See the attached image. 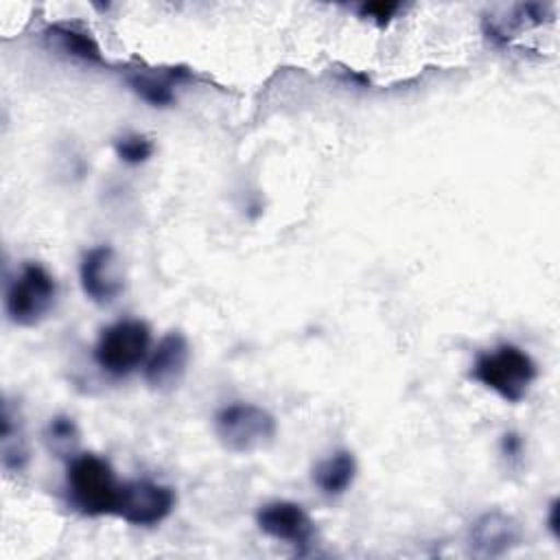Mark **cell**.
Instances as JSON below:
<instances>
[{
  "label": "cell",
  "mask_w": 560,
  "mask_h": 560,
  "mask_svg": "<svg viewBox=\"0 0 560 560\" xmlns=\"http://www.w3.org/2000/svg\"><path fill=\"white\" fill-rule=\"evenodd\" d=\"M501 453L508 459H518L523 455V440L518 433H505L501 438Z\"/></svg>",
  "instance_id": "cell-18"
},
{
  "label": "cell",
  "mask_w": 560,
  "mask_h": 560,
  "mask_svg": "<svg viewBox=\"0 0 560 560\" xmlns=\"http://www.w3.org/2000/svg\"><path fill=\"white\" fill-rule=\"evenodd\" d=\"M46 444L57 457H74L79 446V429L70 416H55L46 427Z\"/></svg>",
  "instance_id": "cell-15"
},
{
  "label": "cell",
  "mask_w": 560,
  "mask_h": 560,
  "mask_svg": "<svg viewBox=\"0 0 560 560\" xmlns=\"http://www.w3.org/2000/svg\"><path fill=\"white\" fill-rule=\"evenodd\" d=\"M116 155L127 164H142L153 155V142L140 133H127L114 142Z\"/></svg>",
  "instance_id": "cell-16"
},
{
  "label": "cell",
  "mask_w": 560,
  "mask_h": 560,
  "mask_svg": "<svg viewBox=\"0 0 560 560\" xmlns=\"http://www.w3.org/2000/svg\"><path fill=\"white\" fill-rule=\"evenodd\" d=\"M276 418L254 402H232L217 411L214 435L232 453H254L273 442Z\"/></svg>",
  "instance_id": "cell-4"
},
{
  "label": "cell",
  "mask_w": 560,
  "mask_h": 560,
  "mask_svg": "<svg viewBox=\"0 0 560 560\" xmlns=\"http://www.w3.org/2000/svg\"><path fill=\"white\" fill-rule=\"evenodd\" d=\"M175 503L177 494L171 486L149 479H136L120 483L114 514L129 525L153 527L171 516Z\"/></svg>",
  "instance_id": "cell-6"
},
{
  "label": "cell",
  "mask_w": 560,
  "mask_h": 560,
  "mask_svg": "<svg viewBox=\"0 0 560 560\" xmlns=\"http://www.w3.org/2000/svg\"><path fill=\"white\" fill-rule=\"evenodd\" d=\"M28 462V446L24 440L20 416L15 418L11 405L2 409V466L9 472H20Z\"/></svg>",
  "instance_id": "cell-14"
},
{
  "label": "cell",
  "mask_w": 560,
  "mask_h": 560,
  "mask_svg": "<svg viewBox=\"0 0 560 560\" xmlns=\"http://www.w3.org/2000/svg\"><path fill=\"white\" fill-rule=\"evenodd\" d=\"M190 361V346L184 332H166L144 361V383L158 392L168 394L179 387Z\"/></svg>",
  "instance_id": "cell-8"
},
{
  "label": "cell",
  "mask_w": 560,
  "mask_h": 560,
  "mask_svg": "<svg viewBox=\"0 0 560 560\" xmlns=\"http://www.w3.org/2000/svg\"><path fill=\"white\" fill-rule=\"evenodd\" d=\"M186 77H188V72L182 68H173V72H166L164 77H155V74H147V72H131V74H127V85L144 103H149L153 107H166L175 101L173 79L182 81Z\"/></svg>",
  "instance_id": "cell-13"
},
{
  "label": "cell",
  "mask_w": 560,
  "mask_h": 560,
  "mask_svg": "<svg viewBox=\"0 0 560 560\" xmlns=\"http://www.w3.org/2000/svg\"><path fill=\"white\" fill-rule=\"evenodd\" d=\"M521 542V525L514 516L490 510L481 514L468 534L470 553L477 558H499L510 553Z\"/></svg>",
  "instance_id": "cell-10"
},
{
  "label": "cell",
  "mask_w": 560,
  "mask_h": 560,
  "mask_svg": "<svg viewBox=\"0 0 560 560\" xmlns=\"http://www.w3.org/2000/svg\"><path fill=\"white\" fill-rule=\"evenodd\" d=\"M398 9H400L398 2H365L359 7V15L376 22L378 26H385L396 15Z\"/></svg>",
  "instance_id": "cell-17"
},
{
  "label": "cell",
  "mask_w": 560,
  "mask_h": 560,
  "mask_svg": "<svg viewBox=\"0 0 560 560\" xmlns=\"http://www.w3.org/2000/svg\"><path fill=\"white\" fill-rule=\"evenodd\" d=\"M57 300V282L39 262H24L9 282L4 295L7 317L22 328L37 326L48 317Z\"/></svg>",
  "instance_id": "cell-3"
},
{
  "label": "cell",
  "mask_w": 560,
  "mask_h": 560,
  "mask_svg": "<svg viewBox=\"0 0 560 560\" xmlns=\"http://www.w3.org/2000/svg\"><path fill=\"white\" fill-rule=\"evenodd\" d=\"M46 39L55 48H59L61 52H66L70 57H77V59L90 61V63H103L101 46L96 44L92 33L83 31L74 24H52L46 31Z\"/></svg>",
  "instance_id": "cell-12"
},
{
  "label": "cell",
  "mask_w": 560,
  "mask_h": 560,
  "mask_svg": "<svg viewBox=\"0 0 560 560\" xmlns=\"http://www.w3.org/2000/svg\"><path fill=\"white\" fill-rule=\"evenodd\" d=\"M357 477V459L350 451H335L313 468V483L328 497L343 494Z\"/></svg>",
  "instance_id": "cell-11"
},
{
  "label": "cell",
  "mask_w": 560,
  "mask_h": 560,
  "mask_svg": "<svg viewBox=\"0 0 560 560\" xmlns=\"http://www.w3.org/2000/svg\"><path fill=\"white\" fill-rule=\"evenodd\" d=\"M470 374L505 402H521L527 398L538 376V368L525 350L503 343L492 352L479 354Z\"/></svg>",
  "instance_id": "cell-1"
},
{
  "label": "cell",
  "mask_w": 560,
  "mask_h": 560,
  "mask_svg": "<svg viewBox=\"0 0 560 560\" xmlns=\"http://www.w3.org/2000/svg\"><path fill=\"white\" fill-rule=\"evenodd\" d=\"M66 483L70 503L81 514H114L120 483L116 481L112 466L103 457L94 453H79L70 457Z\"/></svg>",
  "instance_id": "cell-2"
},
{
  "label": "cell",
  "mask_w": 560,
  "mask_h": 560,
  "mask_svg": "<svg viewBox=\"0 0 560 560\" xmlns=\"http://www.w3.org/2000/svg\"><path fill=\"white\" fill-rule=\"evenodd\" d=\"M256 525L265 536L293 547L298 553H304L315 540V523L295 501L278 499L260 505Z\"/></svg>",
  "instance_id": "cell-7"
},
{
  "label": "cell",
  "mask_w": 560,
  "mask_h": 560,
  "mask_svg": "<svg viewBox=\"0 0 560 560\" xmlns=\"http://www.w3.org/2000/svg\"><path fill=\"white\" fill-rule=\"evenodd\" d=\"M547 523H549V532L553 538H560V521H558V499H553L549 503V516H547Z\"/></svg>",
  "instance_id": "cell-19"
},
{
  "label": "cell",
  "mask_w": 560,
  "mask_h": 560,
  "mask_svg": "<svg viewBox=\"0 0 560 560\" xmlns=\"http://www.w3.org/2000/svg\"><path fill=\"white\" fill-rule=\"evenodd\" d=\"M83 293L96 304H112L125 291L122 265L109 245H98L85 252L79 267Z\"/></svg>",
  "instance_id": "cell-9"
},
{
  "label": "cell",
  "mask_w": 560,
  "mask_h": 560,
  "mask_svg": "<svg viewBox=\"0 0 560 560\" xmlns=\"http://www.w3.org/2000/svg\"><path fill=\"white\" fill-rule=\"evenodd\" d=\"M151 352V330L140 319L107 326L94 346V361L112 376H127L144 365Z\"/></svg>",
  "instance_id": "cell-5"
}]
</instances>
